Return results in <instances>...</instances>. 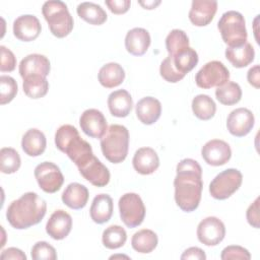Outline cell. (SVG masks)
Instances as JSON below:
<instances>
[{
  "label": "cell",
  "mask_w": 260,
  "mask_h": 260,
  "mask_svg": "<svg viewBox=\"0 0 260 260\" xmlns=\"http://www.w3.org/2000/svg\"><path fill=\"white\" fill-rule=\"evenodd\" d=\"M174 180L175 201L185 212H192L199 206L203 188L202 169L192 158L182 159L176 168Z\"/></svg>",
  "instance_id": "1"
},
{
  "label": "cell",
  "mask_w": 260,
  "mask_h": 260,
  "mask_svg": "<svg viewBox=\"0 0 260 260\" xmlns=\"http://www.w3.org/2000/svg\"><path fill=\"white\" fill-rule=\"evenodd\" d=\"M46 212V201L35 192H26L10 203L6 218L12 228L24 230L41 222Z\"/></svg>",
  "instance_id": "2"
},
{
  "label": "cell",
  "mask_w": 260,
  "mask_h": 260,
  "mask_svg": "<svg viewBox=\"0 0 260 260\" xmlns=\"http://www.w3.org/2000/svg\"><path fill=\"white\" fill-rule=\"evenodd\" d=\"M56 147L68 155L77 168L84 165L93 156L91 145L83 140L78 130L69 124L60 126L55 133Z\"/></svg>",
  "instance_id": "3"
},
{
  "label": "cell",
  "mask_w": 260,
  "mask_h": 260,
  "mask_svg": "<svg viewBox=\"0 0 260 260\" xmlns=\"http://www.w3.org/2000/svg\"><path fill=\"white\" fill-rule=\"evenodd\" d=\"M101 149L104 156L112 164L122 162L129 149V131L119 124H112L101 138Z\"/></svg>",
  "instance_id": "4"
},
{
  "label": "cell",
  "mask_w": 260,
  "mask_h": 260,
  "mask_svg": "<svg viewBox=\"0 0 260 260\" xmlns=\"http://www.w3.org/2000/svg\"><path fill=\"white\" fill-rule=\"evenodd\" d=\"M42 13L55 37L65 38L73 29V17L63 1H46L42 6Z\"/></svg>",
  "instance_id": "5"
},
{
  "label": "cell",
  "mask_w": 260,
  "mask_h": 260,
  "mask_svg": "<svg viewBox=\"0 0 260 260\" xmlns=\"http://www.w3.org/2000/svg\"><path fill=\"white\" fill-rule=\"evenodd\" d=\"M217 27L228 47H240L247 42L248 34L245 18L238 11L224 12L217 22Z\"/></svg>",
  "instance_id": "6"
},
{
  "label": "cell",
  "mask_w": 260,
  "mask_h": 260,
  "mask_svg": "<svg viewBox=\"0 0 260 260\" xmlns=\"http://www.w3.org/2000/svg\"><path fill=\"white\" fill-rule=\"evenodd\" d=\"M243 175L237 169H226L215 176L209 184L210 195L217 200L231 197L242 185Z\"/></svg>",
  "instance_id": "7"
},
{
  "label": "cell",
  "mask_w": 260,
  "mask_h": 260,
  "mask_svg": "<svg viewBox=\"0 0 260 260\" xmlns=\"http://www.w3.org/2000/svg\"><path fill=\"white\" fill-rule=\"evenodd\" d=\"M120 217L124 224L133 229L140 225L145 217V206L141 197L136 193H126L118 202Z\"/></svg>",
  "instance_id": "8"
},
{
  "label": "cell",
  "mask_w": 260,
  "mask_h": 260,
  "mask_svg": "<svg viewBox=\"0 0 260 260\" xmlns=\"http://www.w3.org/2000/svg\"><path fill=\"white\" fill-rule=\"evenodd\" d=\"M230 71L220 61H210L204 64L195 75V82L198 87L208 89L218 87L229 81Z\"/></svg>",
  "instance_id": "9"
},
{
  "label": "cell",
  "mask_w": 260,
  "mask_h": 260,
  "mask_svg": "<svg viewBox=\"0 0 260 260\" xmlns=\"http://www.w3.org/2000/svg\"><path fill=\"white\" fill-rule=\"evenodd\" d=\"M35 177L40 188L46 193H55L64 183L59 167L51 161H43L35 168Z\"/></svg>",
  "instance_id": "10"
},
{
  "label": "cell",
  "mask_w": 260,
  "mask_h": 260,
  "mask_svg": "<svg viewBox=\"0 0 260 260\" xmlns=\"http://www.w3.org/2000/svg\"><path fill=\"white\" fill-rule=\"evenodd\" d=\"M225 236V226L223 222L215 217L208 216L202 219L197 226V238L200 243L206 246L218 245Z\"/></svg>",
  "instance_id": "11"
},
{
  "label": "cell",
  "mask_w": 260,
  "mask_h": 260,
  "mask_svg": "<svg viewBox=\"0 0 260 260\" xmlns=\"http://www.w3.org/2000/svg\"><path fill=\"white\" fill-rule=\"evenodd\" d=\"M255 124L253 113L247 108H238L233 110L226 119V128L229 132L236 137L247 135Z\"/></svg>",
  "instance_id": "12"
},
{
  "label": "cell",
  "mask_w": 260,
  "mask_h": 260,
  "mask_svg": "<svg viewBox=\"0 0 260 260\" xmlns=\"http://www.w3.org/2000/svg\"><path fill=\"white\" fill-rule=\"evenodd\" d=\"M201 155L206 164L213 167H219L231 159L232 149L225 141L212 139L202 146Z\"/></svg>",
  "instance_id": "13"
},
{
  "label": "cell",
  "mask_w": 260,
  "mask_h": 260,
  "mask_svg": "<svg viewBox=\"0 0 260 260\" xmlns=\"http://www.w3.org/2000/svg\"><path fill=\"white\" fill-rule=\"evenodd\" d=\"M79 125L81 130L92 138H102L108 129L106 117L96 109L85 110L79 118Z\"/></svg>",
  "instance_id": "14"
},
{
  "label": "cell",
  "mask_w": 260,
  "mask_h": 260,
  "mask_svg": "<svg viewBox=\"0 0 260 260\" xmlns=\"http://www.w3.org/2000/svg\"><path fill=\"white\" fill-rule=\"evenodd\" d=\"M78 171L86 181L95 187H105L110 182L111 175L108 168L94 155L79 167Z\"/></svg>",
  "instance_id": "15"
},
{
  "label": "cell",
  "mask_w": 260,
  "mask_h": 260,
  "mask_svg": "<svg viewBox=\"0 0 260 260\" xmlns=\"http://www.w3.org/2000/svg\"><path fill=\"white\" fill-rule=\"evenodd\" d=\"M42 26L39 18L31 14L18 16L13 21V35L22 42L35 41L41 34Z\"/></svg>",
  "instance_id": "16"
},
{
  "label": "cell",
  "mask_w": 260,
  "mask_h": 260,
  "mask_svg": "<svg viewBox=\"0 0 260 260\" xmlns=\"http://www.w3.org/2000/svg\"><path fill=\"white\" fill-rule=\"evenodd\" d=\"M72 229V217L63 209L55 210L46 223L47 234L54 240L65 239Z\"/></svg>",
  "instance_id": "17"
},
{
  "label": "cell",
  "mask_w": 260,
  "mask_h": 260,
  "mask_svg": "<svg viewBox=\"0 0 260 260\" xmlns=\"http://www.w3.org/2000/svg\"><path fill=\"white\" fill-rule=\"evenodd\" d=\"M217 10V2L214 0H193L189 11V19L196 26L209 24Z\"/></svg>",
  "instance_id": "18"
},
{
  "label": "cell",
  "mask_w": 260,
  "mask_h": 260,
  "mask_svg": "<svg viewBox=\"0 0 260 260\" xmlns=\"http://www.w3.org/2000/svg\"><path fill=\"white\" fill-rule=\"evenodd\" d=\"M19 74L24 79L30 75L47 76L51 70L49 59L41 54H29L19 63Z\"/></svg>",
  "instance_id": "19"
},
{
  "label": "cell",
  "mask_w": 260,
  "mask_h": 260,
  "mask_svg": "<svg viewBox=\"0 0 260 260\" xmlns=\"http://www.w3.org/2000/svg\"><path fill=\"white\" fill-rule=\"evenodd\" d=\"M132 165L134 170L141 175H150L159 167V158L151 147H141L134 153Z\"/></svg>",
  "instance_id": "20"
},
{
  "label": "cell",
  "mask_w": 260,
  "mask_h": 260,
  "mask_svg": "<svg viewBox=\"0 0 260 260\" xmlns=\"http://www.w3.org/2000/svg\"><path fill=\"white\" fill-rule=\"evenodd\" d=\"M150 42V35L145 28L134 27L125 37V48L131 55L142 56L148 50Z\"/></svg>",
  "instance_id": "21"
},
{
  "label": "cell",
  "mask_w": 260,
  "mask_h": 260,
  "mask_svg": "<svg viewBox=\"0 0 260 260\" xmlns=\"http://www.w3.org/2000/svg\"><path fill=\"white\" fill-rule=\"evenodd\" d=\"M135 112L138 120L145 125L154 124L160 117L161 104L152 96L142 98L135 106Z\"/></svg>",
  "instance_id": "22"
},
{
  "label": "cell",
  "mask_w": 260,
  "mask_h": 260,
  "mask_svg": "<svg viewBox=\"0 0 260 260\" xmlns=\"http://www.w3.org/2000/svg\"><path fill=\"white\" fill-rule=\"evenodd\" d=\"M108 107L113 116L118 118L127 117L133 108L131 94L126 89L111 92L108 96Z\"/></svg>",
  "instance_id": "23"
},
{
  "label": "cell",
  "mask_w": 260,
  "mask_h": 260,
  "mask_svg": "<svg viewBox=\"0 0 260 260\" xmlns=\"http://www.w3.org/2000/svg\"><path fill=\"white\" fill-rule=\"evenodd\" d=\"M88 190L87 188L79 183H70L62 193L63 203L71 209H81L88 201Z\"/></svg>",
  "instance_id": "24"
},
{
  "label": "cell",
  "mask_w": 260,
  "mask_h": 260,
  "mask_svg": "<svg viewBox=\"0 0 260 260\" xmlns=\"http://www.w3.org/2000/svg\"><path fill=\"white\" fill-rule=\"evenodd\" d=\"M113 199L108 194L96 195L90 205L89 214L91 219L99 224L108 222L113 215Z\"/></svg>",
  "instance_id": "25"
},
{
  "label": "cell",
  "mask_w": 260,
  "mask_h": 260,
  "mask_svg": "<svg viewBox=\"0 0 260 260\" xmlns=\"http://www.w3.org/2000/svg\"><path fill=\"white\" fill-rule=\"evenodd\" d=\"M47 146L45 134L36 128L27 130L21 139V148L28 156H39L44 153Z\"/></svg>",
  "instance_id": "26"
},
{
  "label": "cell",
  "mask_w": 260,
  "mask_h": 260,
  "mask_svg": "<svg viewBox=\"0 0 260 260\" xmlns=\"http://www.w3.org/2000/svg\"><path fill=\"white\" fill-rule=\"evenodd\" d=\"M225 58L236 68H244L254 61L255 51L253 46L246 42L240 47H228Z\"/></svg>",
  "instance_id": "27"
},
{
  "label": "cell",
  "mask_w": 260,
  "mask_h": 260,
  "mask_svg": "<svg viewBox=\"0 0 260 260\" xmlns=\"http://www.w3.org/2000/svg\"><path fill=\"white\" fill-rule=\"evenodd\" d=\"M98 78L100 83L106 88H114L119 86L125 79V71L123 67L115 62L105 64L99 71Z\"/></svg>",
  "instance_id": "28"
},
{
  "label": "cell",
  "mask_w": 260,
  "mask_h": 260,
  "mask_svg": "<svg viewBox=\"0 0 260 260\" xmlns=\"http://www.w3.org/2000/svg\"><path fill=\"white\" fill-rule=\"evenodd\" d=\"M169 57L171 58L175 69L184 76L197 65L199 60L197 52L190 47L185 48L174 55H169Z\"/></svg>",
  "instance_id": "29"
},
{
  "label": "cell",
  "mask_w": 260,
  "mask_h": 260,
  "mask_svg": "<svg viewBox=\"0 0 260 260\" xmlns=\"http://www.w3.org/2000/svg\"><path fill=\"white\" fill-rule=\"evenodd\" d=\"M158 243L157 235L148 229H143L136 232L131 239L132 248L141 254L152 252Z\"/></svg>",
  "instance_id": "30"
},
{
  "label": "cell",
  "mask_w": 260,
  "mask_h": 260,
  "mask_svg": "<svg viewBox=\"0 0 260 260\" xmlns=\"http://www.w3.org/2000/svg\"><path fill=\"white\" fill-rule=\"evenodd\" d=\"M78 16L92 25H101L107 20V13L104 8L93 2H82L76 8Z\"/></svg>",
  "instance_id": "31"
},
{
  "label": "cell",
  "mask_w": 260,
  "mask_h": 260,
  "mask_svg": "<svg viewBox=\"0 0 260 260\" xmlns=\"http://www.w3.org/2000/svg\"><path fill=\"white\" fill-rule=\"evenodd\" d=\"M23 92L30 99H41L49 90V82L45 76L30 75L23 79Z\"/></svg>",
  "instance_id": "32"
},
{
  "label": "cell",
  "mask_w": 260,
  "mask_h": 260,
  "mask_svg": "<svg viewBox=\"0 0 260 260\" xmlns=\"http://www.w3.org/2000/svg\"><path fill=\"white\" fill-rule=\"evenodd\" d=\"M192 111L194 115L203 121L210 120L216 112L214 101L207 94H197L192 100Z\"/></svg>",
  "instance_id": "33"
},
{
  "label": "cell",
  "mask_w": 260,
  "mask_h": 260,
  "mask_svg": "<svg viewBox=\"0 0 260 260\" xmlns=\"http://www.w3.org/2000/svg\"><path fill=\"white\" fill-rule=\"evenodd\" d=\"M215 96L220 104L233 106L241 101L242 89L237 82L226 81L215 89Z\"/></svg>",
  "instance_id": "34"
},
{
  "label": "cell",
  "mask_w": 260,
  "mask_h": 260,
  "mask_svg": "<svg viewBox=\"0 0 260 260\" xmlns=\"http://www.w3.org/2000/svg\"><path fill=\"white\" fill-rule=\"evenodd\" d=\"M127 240L126 231L118 224H113L108 226L102 236L103 245L111 250L118 249L124 246Z\"/></svg>",
  "instance_id": "35"
},
{
  "label": "cell",
  "mask_w": 260,
  "mask_h": 260,
  "mask_svg": "<svg viewBox=\"0 0 260 260\" xmlns=\"http://www.w3.org/2000/svg\"><path fill=\"white\" fill-rule=\"evenodd\" d=\"M21 159L18 152L12 147H3L0 150V171L3 174H13L18 171Z\"/></svg>",
  "instance_id": "36"
},
{
  "label": "cell",
  "mask_w": 260,
  "mask_h": 260,
  "mask_svg": "<svg viewBox=\"0 0 260 260\" xmlns=\"http://www.w3.org/2000/svg\"><path fill=\"white\" fill-rule=\"evenodd\" d=\"M189 47V38L182 29L175 28L169 32L166 38V48L169 55H174L177 52Z\"/></svg>",
  "instance_id": "37"
},
{
  "label": "cell",
  "mask_w": 260,
  "mask_h": 260,
  "mask_svg": "<svg viewBox=\"0 0 260 260\" xmlns=\"http://www.w3.org/2000/svg\"><path fill=\"white\" fill-rule=\"evenodd\" d=\"M17 83L14 78L8 75L0 76V103L5 105L10 103L17 93Z\"/></svg>",
  "instance_id": "38"
},
{
  "label": "cell",
  "mask_w": 260,
  "mask_h": 260,
  "mask_svg": "<svg viewBox=\"0 0 260 260\" xmlns=\"http://www.w3.org/2000/svg\"><path fill=\"white\" fill-rule=\"evenodd\" d=\"M30 256L34 260H56L57 253L53 246L45 241L37 242L30 251Z\"/></svg>",
  "instance_id": "39"
},
{
  "label": "cell",
  "mask_w": 260,
  "mask_h": 260,
  "mask_svg": "<svg viewBox=\"0 0 260 260\" xmlns=\"http://www.w3.org/2000/svg\"><path fill=\"white\" fill-rule=\"evenodd\" d=\"M159 73L160 76L168 82H172V83H176L180 80H182L185 76L180 74L174 67L171 58L168 56L166 59L162 60V62L160 63V67H159Z\"/></svg>",
  "instance_id": "40"
},
{
  "label": "cell",
  "mask_w": 260,
  "mask_h": 260,
  "mask_svg": "<svg viewBox=\"0 0 260 260\" xmlns=\"http://www.w3.org/2000/svg\"><path fill=\"white\" fill-rule=\"evenodd\" d=\"M220 258L222 260H237V259H241V260H249L251 259V254L250 252L242 247V246H238V245H231L225 247L220 254Z\"/></svg>",
  "instance_id": "41"
},
{
  "label": "cell",
  "mask_w": 260,
  "mask_h": 260,
  "mask_svg": "<svg viewBox=\"0 0 260 260\" xmlns=\"http://www.w3.org/2000/svg\"><path fill=\"white\" fill-rule=\"evenodd\" d=\"M1 52V62H0V70L2 72H11L15 69L16 66V58L14 54L7 49L5 46H0Z\"/></svg>",
  "instance_id": "42"
},
{
  "label": "cell",
  "mask_w": 260,
  "mask_h": 260,
  "mask_svg": "<svg viewBox=\"0 0 260 260\" xmlns=\"http://www.w3.org/2000/svg\"><path fill=\"white\" fill-rule=\"evenodd\" d=\"M106 5L114 14H124L126 13L131 5L130 0H106Z\"/></svg>",
  "instance_id": "43"
},
{
  "label": "cell",
  "mask_w": 260,
  "mask_h": 260,
  "mask_svg": "<svg viewBox=\"0 0 260 260\" xmlns=\"http://www.w3.org/2000/svg\"><path fill=\"white\" fill-rule=\"evenodd\" d=\"M246 217L250 225L255 229H259V197H257L255 201L248 207Z\"/></svg>",
  "instance_id": "44"
},
{
  "label": "cell",
  "mask_w": 260,
  "mask_h": 260,
  "mask_svg": "<svg viewBox=\"0 0 260 260\" xmlns=\"http://www.w3.org/2000/svg\"><path fill=\"white\" fill-rule=\"evenodd\" d=\"M0 258L2 260H8V259H13V260H26L25 254L18 248H8L2 251Z\"/></svg>",
  "instance_id": "45"
},
{
  "label": "cell",
  "mask_w": 260,
  "mask_h": 260,
  "mask_svg": "<svg viewBox=\"0 0 260 260\" xmlns=\"http://www.w3.org/2000/svg\"><path fill=\"white\" fill-rule=\"evenodd\" d=\"M181 259L182 260H188V259L205 260L206 255L202 249L198 247H190L183 252V254L181 255Z\"/></svg>",
  "instance_id": "46"
},
{
  "label": "cell",
  "mask_w": 260,
  "mask_h": 260,
  "mask_svg": "<svg viewBox=\"0 0 260 260\" xmlns=\"http://www.w3.org/2000/svg\"><path fill=\"white\" fill-rule=\"evenodd\" d=\"M248 82L254 86L255 88L260 87V72H259V65H255L249 69L247 73Z\"/></svg>",
  "instance_id": "47"
},
{
  "label": "cell",
  "mask_w": 260,
  "mask_h": 260,
  "mask_svg": "<svg viewBox=\"0 0 260 260\" xmlns=\"http://www.w3.org/2000/svg\"><path fill=\"white\" fill-rule=\"evenodd\" d=\"M138 3L145 9H154L157 5L160 4V1H139Z\"/></svg>",
  "instance_id": "48"
}]
</instances>
